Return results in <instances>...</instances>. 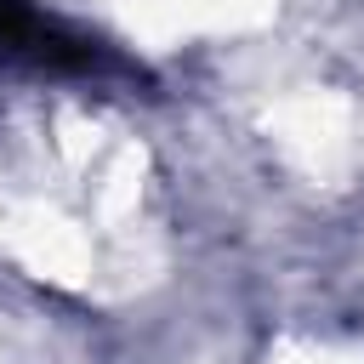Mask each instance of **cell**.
Wrapping results in <instances>:
<instances>
[{"mask_svg":"<svg viewBox=\"0 0 364 364\" xmlns=\"http://www.w3.org/2000/svg\"><path fill=\"white\" fill-rule=\"evenodd\" d=\"M0 51L34 57V63H85V40H68L51 17L34 11V0H0Z\"/></svg>","mask_w":364,"mask_h":364,"instance_id":"cell-1","label":"cell"}]
</instances>
